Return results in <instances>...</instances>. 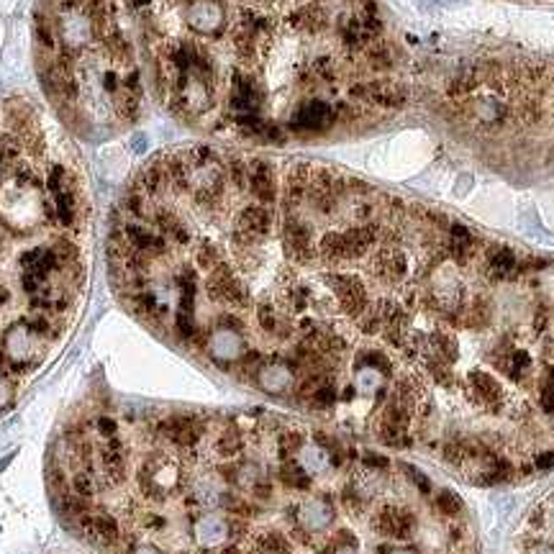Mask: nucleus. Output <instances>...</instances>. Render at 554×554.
<instances>
[{
  "label": "nucleus",
  "mask_w": 554,
  "mask_h": 554,
  "mask_svg": "<svg viewBox=\"0 0 554 554\" xmlns=\"http://www.w3.org/2000/svg\"><path fill=\"white\" fill-rule=\"evenodd\" d=\"M205 295L213 303H218V305H229V308H244V305H249V292H246L242 280L233 275V270L226 262H221L216 270L208 273Z\"/></svg>",
  "instance_id": "f257e3e1"
},
{
  "label": "nucleus",
  "mask_w": 554,
  "mask_h": 554,
  "mask_svg": "<svg viewBox=\"0 0 554 554\" xmlns=\"http://www.w3.org/2000/svg\"><path fill=\"white\" fill-rule=\"evenodd\" d=\"M323 282L331 288V292L336 295L341 311L347 313L349 319H360L362 313L369 308V295L365 282L357 275H344V273H329L323 275Z\"/></svg>",
  "instance_id": "f03ea898"
},
{
  "label": "nucleus",
  "mask_w": 554,
  "mask_h": 554,
  "mask_svg": "<svg viewBox=\"0 0 554 554\" xmlns=\"http://www.w3.org/2000/svg\"><path fill=\"white\" fill-rule=\"evenodd\" d=\"M336 124V111L331 103L321 100V97H311L298 106V111L292 113L290 128L292 134H323Z\"/></svg>",
  "instance_id": "7ed1b4c3"
},
{
  "label": "nucleus",
  "mask_w": 554,
  "mask_h": 554,
  "mask_svg": "<svg viewBox=\"0 0 554 554\" xmlns=\"http://www.w3.org/2000/svg\"><path fill=\"white\" fill-rule=\"evenodd\" d=\"M282 244H285V252L292 262H311L316 257V244H313V229L303 221L298 213H285L282 221Z\"/></svg>",
  "instance_id": "20e7f679"
},
{
  "label": "nucleus",
  "mask_w": 554,
  "mask_h": 554,
  "mask_svg": "<svg viewBox=\"0 0 554 554\" xmlns=\"http://www.w3.org/2000/svg\"><path fill=\"white\" fill-rule=\"evenodd\" d=\"M372 529H375L380 536L406 542V539H411L413 531H416V516H413V511H408V508L385 506L372 518Z\"/></svg>",
  "instance_id": "39448f33"
},
{
  "label": "nucleus",
  "mask_w": 554,
  "mask_h": 554,
  "mask_svg": "<svg viewBox=\"0 0 554 554\" xmlns=\"http://www.w3.org/2000/svg\"><path fill=\"white\" fill-rule=\"evenodd\" d=\"M369 270H372V275L378 280L395 285V282L406 280V275H408V257L398 246H388L385 244V246H380L378 252H375L372 262H369Z\"/></svg>",
  "instance_id": "423d86ee"
},
{
  "label": "nucleus",
  "mask_w": 554,
  "mask_h": 554,
  "mask_svg": "<svg viewBox=\"0 0 554 554\" xmlns=\"http://www.w3.org/2000/svg\"><path fill=\"white\" fill-rule=\"evenodd\" d=\"M231 111L239 113H259L262 108V88L249 72H233L231 78V95H229Z\"/></svg>",
  "instance_id": "0eeeda50"
},
{
  "label": "nucleus",
  "mask_w": 554,
  "mask_h": 554,
  "mask_svg": "<svg viewBox=\"0 0 554 554\" xmlns=\"http://www.w3.org/2000/svg\"><path fill=\"white\" fill-rule=\"evenodd\" d=\"M246 190L254 195V200L262 205H273L277 200V177L270 162L264 159H249V185Z\"/></svg>",
  "instance_id": "6e6552de"
},
{
  "label": "nucleus",
  "mask_w": 554,
  "mask_h": 554,
  "mask_svg": "<svg viewBox=\"0 0 554 554\" xmlns=\"http://www.w3.org/2000/svg\"><path fill=\"white\" fill-rule=\"evenodd\" d=\"M313 165H295L288 170L285 185H282V205L285 213H298L305 195H308V185H311Z\"/></svg>",
  "instance_id": "1a4fd4ad"
},
{
  "label": "nucleus",
  "mask_w": 554,
  "mask_h": 554,
  "mask_svg": "<svg viewBox=\"0 0 554 554\" xmlns=\"http://www.w3.org/2000/svg\"><path fill=\"white\" fill-rule=\"evenodd\" d=\"M369 85V95L367 103L378 108H385V111H400V108L408 103V93L400 82H393V80H367Z\"/></svg>",
  "instance_id": "9d476101"
},
{
  "label": "nucleus",
  "mask_w": 554,
  "mask_h": 554,
  "mask_svg": "<svg viewBox=\"0 0 554 554\" xmlns=\"http://www.w3.org/2000/svg\"><path fill=\"white\" fill-rule=\"evenodd\" d=\"M467 382H470V393H472L477 403H483V406L496 408V406H500L503 398H506L503 385H500L490 372H485V369H472Z\"/></svg>",
  "instance_id": "9b49d317"
},
{
  "label": "nucleus",
  "mask_w": 554,
  "mask_h": 554,
  "mask_svg": "<svg viewBox=\"0 0 554 554\" xmlns=\"http://www.w3.org/2000/svg\"><path fill=\"white\" fill-rule=\"evenodd\" d=\"M134 190L139 193H144L146 198L149 195H162L170 187V172H167V165H165V157H154L149 165L134 177V185H131Z\"/></svg>",
  "instance_id": "f8f14e48"
},
{
  "label": "nucleus",
  "mask_w": 554,
  "mask_h": 554,
  "mask_svg": "<svg viewBox=\"0 0 554 554\" xmlns=\"http://www.w3.org/2000/svg\"><path fill=\"white\" fill-rule=\"evenodd\" d=\"M236 229L244 233H252L257 239H264L270 229H273V211L270 205L262 203H249L244 205L239 216H236Z\"/></svg>",
  "instance_id": "ddd939ff"
},
{
  "label": "nucleus",
  "mask_w": 554,
  "mask_h": 554,
  "mask_svg": "<svg viewBox=\"0 0 554 554\" xmlns=\"http://www.w3.org/2000/svg\"><path fill=\"white\" fill-rule=\"evenodd\" d=\"M485 264H487V277L490 280H511L518 275V257L511 246H503V244H496L490 246L485 254Z\"/></svg>",
  "instance_id": "4468645a"
},
{
  "label": "nucleus",
  "mask_w": 554,
  "mask_h": 554,
  "mask_svg": "<svg viewBox=\"0 0 554 554\" xmlns=\"http://www.w3.org/2000/svg\"><path fill=\"white\" fill-rule=\"evenodd\" d=\"M475 246L477 239L475 233L470 231L467 226L462 224H449V242H447V257H452L457 264H470V259L475 257Z\"/></svg>",
  "instance_id": "2eb2a0df"
},
{
  "label": "nucleus",
  "mask_w": 554,
  "mask_h": 554,
  "mask_svg": "<svg viewBox=\"0 0 554 554\" xmlns=\"http://www.w3.org/2000/svg\"><path fill=\"white\" fill-rule=\"evenodd\" d=\"M149 221L159 229V233L165 236L167 242H175V244H190V229L183 224V218L172 211V208H157V211H152V216H149Z\"/></svg>",
  "instance_id": "dca6fc26"
},
{
  "label": "nucleus",
  "mask_w": 554,
  "mask_h": 554,
  "mask_svg": "<svg viewBox=\"0 0 554 554\" xmlns=\"http://www.w3.org/2000/svg\"><path fill=\"white\" fill-rule=\"evenodd\" d=\"M470 113L475 118L480 126H500L508 118V108L498 100V97L487 95V97H477L475 103H470Z\"/></svg>",
  "instance_id": "f3484780"
},
{
  "label": "nucleus",
  "mask_w": 554,
  "mask_h": 554,
  "mask_svg": "<svg viewBox=\"0 0 554 554\" xmlns=\"http://www.w3.org/2000/svg\"><path fill=\"white\" fill-rule=\"evenodd\" d=\"M295 31H305V34H321L326 26H329V16H326V10L321 5H303L292 13L290 19H288Z\"/></svg>",
  "instance_id": "a211bd4d"
},
{
  "label": "nucleus",
  "mask_w": 554,
  "mask_h": 554,
  "mask_svg": "<svg viewBox=\"0 0 554 554\" xmlns=\"http://www.w3.org/2000/svg\"><path fill=\"white\" fill-rule=\"evenodd\" d=\"M316 252H319V257H321L326 264L349 262V257H347V242H344V231H326L321 239H319Z\"/></svg>",
  "instance_id": "6ab92c4d"
},
{
  "label": "nucleus",
  "mask_w": 554,
  "mask_h": 554,
  "mask_svg": "<svg viewBox=\"0 0 554 554\" xmlns=\"http://www.w3.org/2000/svg\"><path fill=\"white\" fill-rule=\"evenodd\" d=\"M365 62H367V67L372 72H390V69L395 67V49L390 47L388 41H372L367 49H365Z\"/></svg>",
  "instance_id": "aec40b11"
},
{
  "label": "nucleus",
  "mask_w": 554,
  "mask_h": 554,
  "mask_svg": "<svg viewBox=\"0 0 554 554\" xmlns=\"http://www.w3.org/2000/svg\"><path fill=\"white\" fill-rule=\"evenodd\" d=\"M428 351H434V354L441 357L447 365H454L459 357V344L452 331H434V334L428 336Z\"/></svg>",
  "instance_id": "412c9836"
},
{
  "label": "nucleus",
  "mask_w": 554,
  "mask_h": 554,
  "mask_svg": "<svg viewBox=\"0 0 554 554\" xmlns=\"http://www.w3.org/2000/svg\"><path fill=\"white\" fill-rule=\"evenodd\" d=\"M465 326L470 329H485L493 319V303L487 295H475V301H470L465 311Z\"/></svg>",
  "instance_id": "4be33fe9"
},
{
  "label": "nucleus",
  "mask_w": 554,
  "mask_h": 554,
  "mask_svg": "<svg viewBox=\"0 0 554 554\" xmlns=\"http://www.w3.org/2000/svg\"><path fill=\"white\" fill-rule=\"evenodd\" d=\"M280 483L285 487H290V490H305V487H311V475L295 459L288 457L282 459L280 465Z\"/></svg>",
  "instance_id": "5701e85b"
},
{
  "label": "nucleus",
  "mask_w": 554,
  "mask_h": 554,
  "mask_svg": "<svg viewBox=\"0 0 554 554\" xmlns=\"http://www.w3.org/2000/svg\"><path fill=\"white\" fill-rule=\"evenodd\" d=\"M242 449H244V437L236 426L224 428V431L218 434V439H216V454H221V457L231 459L236 457Z\"/></svg>",
  "instance_id": "b1692460"
},
{
  "label": "nucleus",
  "mask_w": 554,
  "mask_h": 554,
  "mask_svg": "<svg viewBox=\"0 0 554 554\" xmlns=\"http://www.w3.org/2000/svg\"><path fill=\"white\" fill-rule=\"evenodd\" d=\"M116 113L126 124H131V121H137L139 116V108H141V95H137V93H131V90H126L124 85H121V90H118L116 95Z\"/></svg>",
  "instance_id": "393cba45"
},
{
  "label": "nucleus",
  "mask_w": 554,
  "mask_h": 554,
  "mask_svg": "<svg viewBox=\"0 0 554 554\" xmlns=\"http://www.w3.org/2000/svg\"><path fill=\"white\" fill-rule=\"evenodd\" d=\"M424 367H426V372L434 378V382L437 385H444V388H449L452 385V365H447V362L441 360V357H437L434 351H428L424 354Z\"/></svg>",
  "instance_id": "a878e982"
},
{
  "label": "nucleus",
  "mask_w": 554,
  "mask_h": 554,
  "mask_svg": "<svg viewBox=\"0 0 554 554\" xmlns=\"http://www.w3.org/2000/svg\"><path fill=\"white\" fill-rule=\"evenodd\" d=\"M221 262H224L221 249H218L213 242H200V246L195 249V267H198V270L211 273V270H216Z\"/></svg>",
  "instance_id": "bb28decb"
},
{
  "label": "nucleus",
  "mask_w": 554,
  "mask_h": 554,
  "mask_svg": "<svg viewBox=\"0 0 554 554\" xmlns=\"http://www.w3.org/2000/svg\"><path fill=\"white\" fill-rule=\"evenodd\" d=\"M103 47H106L116 59H124V62H128L131 54H134V49H131V44H128V39L116 29V26L103 36Z\"/></svg>",
  "instance_id": "cd10ccee"
},
{
  "label": "nucleus",
  "mask_w": 554,
  "mask_h": 554,
  "mask_svg": "<svg viewBox=\"0 0 554 554\" xmlns=\"http://www.w3.org/2000/svg\"><path fill=\"white\" fill-rule=\"evenodd\" d=\"M434 506L441 516H447V518H459L462 511H465V503H462V498L457 493H452V490H441L437 498H434Z\"/></svg>",
  "instance_id": "c85d7f7f"
},
{
  "label": "nucleus",
  "mask_w": 554,
  "mask_h": 554,
  "mask_svg": "<svg viewBox=\"0 0 554 554\" xmlns=\"http://www.w3.org/2000/svg\"><path fill=\"white\" fill-rule=\"evenodd\" d=\"M226 180H229L236 190H246V185H249V162L242 159V157L229 159V165H226Z\"/></svg>",
  "instance_id": "c756f323"
},
{
  "label": "nucleus",
  "mask_w": 554,
  "mask_h": 554,
  "mask_svg": "<svg viewBox=\"0 0 554 554\" xmlns=\"http://www.w3.org/2000/svg\"><path fill=\"white\" fill-rule=\"evenodd\" d=\"M336 400H339L336 385H334V380H326V382H321V385L316 388V393H313L311 400H308V406L316 411H329Z\"/></svg>",
  "instance_id": "7c9ffc66"
},
{
  "label": "nucleus",
  "mask_w": 554,
  "mask_h": 554,
  "mask_svg": "<svg viewBox=\"0 0 554 554\" xmlns=\"http://www.w3.org/2000/svg\"><path fill=\"white\" fill-rule=\"evenodd\" d=\"M51 252L57 254V259L62 267H72V264L80 262V249L78 244L72 242V239H67V236H59V239H54V244H51Z\"/></svg>",
  "instance_id": "2f4dec72"
},
{
  "label": "nucleus",
  "mask_w": 554,
  "mask_h": 554,
  "mask_svg": "<svg viewBox=\"0 0 554 554\" xmlns=\"http://www.w3.org/2000/svg\"><path fill=\"white\" fill-rule=\"evenodd\" d=\"M303 444H305V434H303V431H295V428L280 431V437H277V447H280L282 459H288L292 457L295 452H301Z\"/></svg>",
  "instance_id": "473e14b6"
},
{
  "label": "nucleus",
  "mask_w": 554,
  "mask_h": 554,
  "mask_svg": "<svg viewBox=\"0 0 554 554\" xmlns=\"http://www.w3.org/2000/svg\"><path fill=\"white\" fill-rule=\"evenodd\" d=\"M357 367H372L378 369L380 375H385V378H390L393 375V362L385 357V351H362L360 357H357Z\"/></svg>",
  "instance_id": "72a5a7b5"
},
{
  "label": "nucleus",
  "mask_w": 554,
  "mask_h": 554,
  "mask_svg": "<svg viewBox=\"0 0 554 554\" xmlns=\"http://www.w3.org/2000/svg\"><path fill=\"white\" fill-rule=\"evenodd\" d=\"M357 321V329L362 331V334H367V336H375V334H382V329H385V323H382V319H380L378 308H375V303H369V308L365 313H362L360 319H354Z\"/></svg>",
  "instance_id": "f704fd0d"
},
{
  "label": "nucleus",
  "mask_w": 554,
  "mask_h": 554,
  "mask_svg": "<svg viewBox=\"0 0 554 554\" xmlns=\"http://www.w3.org/2000/svg\"><path fill=\"white\" fill-rule=\"evenodd\" d=\"M36 41H39V47L49 54H57V34L51 29V23H49L44 16H36Z\"/></svg>",
  "instance_id": "c9c22d12"
},
{
  "label": "nucleus",
  "mask_w": 554,
  "mask_h": 554,
  "mask_svg": "<svg viewBox=\"0 0 554 554\" xmlns=\"http://www.w3.org/2000/svg\"><path fill=\"white\" fill-rule=\"evenodd\" d=\"M311 72L316 80H323V82H334V80L339 78V69H336V62L331 57H316L311 62Z\"/></svg>",
  "instance_id": "e433bc0d"
},
{
  "label": "nucleus",
  "mask_w": 554,
  "mask_h": 554,
  "mask_svg": "<svg viewBox=\"0 0 554 554\" xmlns=\"http://www.w3.org/2000/svg\"><path fill=\"white\" fill-rule=\"evenodd\" d=\"M257 321H259V329L275 336V334H277V329H280L282 319L277 316L275 305H270V303H259V308H257Z\"/></svg>",
  "instance_id": "4c0bfd02"
},
{
  "label": "nucleus",
  "mask_w": 554,
  "mask_h": 554,
  "mask_svg": "<svg viewBox=\"0 0 554 554\" xmlns=\"http://www.w3.org/2000/svg\"><path fill=\"white\" fill-rule=\"evenodd\" d=\"M308 301H311V290L308 288H303V285H290L288 290H285V303H288V308L295 313H301L308 308Z\"/></svg>",
  "instance_id": "58836bf2"
},
{
  "label": "nucleus",
  "mask_w": 554,
  "mask_h": 554,
  "mask_svg": "<svg viewBox=\"0 0 554 554\" xmlns=\"http://www.w3.org/2000/svg\"><path fill=\"white\" fill-rule=\"evenodd\" d=\"M175 334H177V339L185 341V344H190V341H193V336L198 334V323H195L193 313H180V311H177Z\"/></svg>",
  "instance_id": "ea45409f"
},
{
  "label": "nucleus",
  "mask_w": 554,
  "mask_h": 554,
  "mask_svg": "<svg viewBox=\"0 0 554 554\" xmlns=\"http://www.w3.org/2000/svg\"><path fill=\"white\" fill-rule=\"evenodd\" d=\"M341 500H344V506H347L349 513H362V511H365V496L360 493V487H357L354 480H349V483L344 485V490H341Z\"/></svg>",
  "instance_id": "a19ab883"
},
{
  "label": "nucleus",
  "mask_w": 554,
  "mask_h": 554,
  "mask_svg": "<svg viewBox=\"0 0 554 554\" xmlns=\"http://www.w3.org/2000/svg\"><path fill=\"white\" fill-rule=\"evenodd\" d=\"M441 457L447 465H462L467 459V449H465V439H454V441H447L444 449H441Z\"/></svg>",
  "instance_id": "79ce46f5"
},
{
  "label": "nucleus",
  "mask_w": 554,
  "mask_h": 554,
  "mask_svg": "<svg viewBox=\"0 0 554 554\" xmlns=\"http://www.w3.org/2000/svg\"><path fill=\"white\" fill-rule=\"evenodd\" d=\"M544 116V108H542V103L539 100H524L521 106H518V121L521 124H526V126H531V124H536L539 118Z\"/></svg>",
  "instance_id": "37998d69"
},
{
  "label": "nucleus",
  "mask_w": 554,
  "mask_h": 554,
  "mask_svg": "<svg viewBox=\"0 0 554 554\" xmlns=\"http://www.w3.org/2000/svg\"><path fill=\"white\" fill-rule=\"evenodd\" d=\"M398 467L403 470V472H406V477H408L411 483H413V485H416L418 490L424 493V496H428V493H431V480H428V477L424 475V472H421L418 467H411V465H406V462H400Z\"/></svg>",
  "instance_id": "c03bdc74"
},
{
  "label": "nucleus",
  "mask_w": 554,
  "mask_h": 554,
  "mask_svg": "<svg viewBox=\"0 0 554 554\" xmlns=\"http://www.w3.org/2000/svg\"><path fill=\"white\" fill-rule=\"evenodd\" d=\"M216 323H218V329L221 331H229V334H242L244 331V321L236 316V313H231V311H226V313H221L218 319H216Z\"/></svg>",
  "instance_id": "a18cd8bd"
},
{
  "label": "nucleus",
  "mask_w": 554,
  "mask_h": 554,
  "mask_svg": "<svg viewBox=\"0 0 554 554\" xmlns=\"http://www.w3.org/2000/svg\"><path fill=\"white\" fill-rule=\"evenodd\" d=\"M362 462H365L367 470H378V472H385L390 467V459L385 457V454H378V452H365V454H362Z\"/></svg>",
  "instance_id": "49530a36"
},
{
  "label": "nucleus",
  "mask_w": 554,
  "mask_h": 554,
  "mask_svg": "<svg viewBox=\"0 0 554 554\" xmlns=\"http://www.w3.org/2000/svg\"><path fill=\"white\" fill-rule=\"evenodd\" d=\"M275 493L273 483H270V477H257L252 483V496L259 498V500H270Z\"/></svg>",
  "instance_id": "de8ad7c7"
},
{
  "label": "nucleus",
  "mask_w": 554,
  "mask_h": 554,
  "mask_svg": "<svg viewBox=\"0 0 554 554\" xmlns=\"http://www.w3.org/2000/svg\"><path fill=\"white\" fill-rule=\"evenodd\" d=\"M95 428H97V434H100V437H106V439L118 437V424L111 416H97Z\"/></svg>",
  "instance_id": "09e8293b"
},
{
  "label": "nucleus",
  "mask_w": 554,
  "mask_h": 554,
  "mask_svg": "<svg viewBox=\"0 0 554 554\" xmlns=\"http://www.w3.org/2000/svg\"><path fill=\"white\" fill-rule=\"evenodd\" d=\"M124 85V80H118L116 72H106V78H103V88H106L108 95H116L118 90Z\"/></svg>",
  "instance_id": "8fccbe9b"
},
{
  "label": "nucleus",
  "mask_w": 554,
  "mask_h": 554,
  "mask_svg": "<svg viewBox=\"0 0 554 554\" xmlns=\"http://www.w3.org/2000/svg\"><path fill=\"white\" fill-rule=\"evenodd\" d=\"M124 88L141 95V75H139V72H128L126 78H124Z\"/></svg>",
  "instance_id": "3c124183"
},
{
  "label": "nucleus",
  "mask_w": 554,
  "mask_h": 554,
  "mask_svg": "<svg viewBox=\"0 0 554 554\" xmlns=\"http://www.w3.org/2000/svg\"><path fill=\"white\" fill-rule=\"evenodd\" d=\"M546 323H549V311H546L544 305H542V308L534 313V331H536V334L546 331Z\"/></svg>",
  "instance_id": "603ef678"
},
{
  "label": "nucleus",
  "mask_w": 554,
  "mask_h": 554,
  "mask_svg": "<svg viewBox=\"0 0 554 554\" xmlns=\"http://www.w3.org/2000/svg\"><path fill=\"white\" fill-rule=\"evenodd\" d=\"M554 467V452H542L534 459V470H552Z\"/></svg>",
  "instance_id": "864d4df0"
},
{
  "label": "nucleus",
  "mask_w": 554,
  "mask_h": 554,
  "mask_svg": "<svg viewBox=\"0 0 554 554\" xmlns=\"http://www.w3.org/2000/svg\"><path fill=\"white\" fill-rule=\"evenodd\" d=\"M544 508H536V511H531V516H529V526L531 529H542L544 526Z\"/></svg>",
  "instance_id": "5fc2aeb1"
},
{
  "label": "nucleus",
  "mask_w": 554,
  "mask_h": 554,
  "mask_svg": "<svg viewBox=\"0 0 554 554\" xmlns=\"http://www.w3.org/2000/svg\"><path fill=\"white\" fill-rule=\"evenodd\" d=\"M221 554H242V549H239L236 544H229L226 549H221Z\"/></svg>",
  "instance_id": "6e6d98bb"
},
{
  "label": "nucleus",
  "mask_w": 554,
  "mask_h": 554,
  "mask_svg": "<svg viewBox=\"0 0 554 554\" xmlns=\"http://www.w3.org/2000/svg\"><path fill=\"white\" fill-rule=\"evenodd\" d=\"M344 3H349V0H344Z\"/></svg>",
  "instance_id": "4d7b16f0"
}]
</instances>
